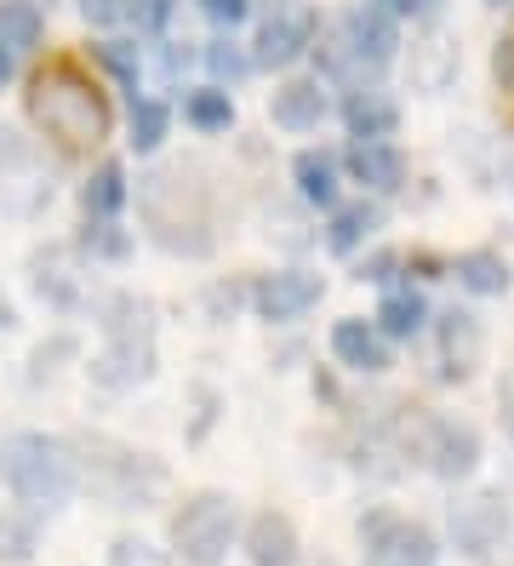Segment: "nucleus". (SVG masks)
<instances>
[{
  "mask_svg": "<svg viewBox=\"0 0 514 566\" xmlns=\"http://www.w3.org/2000/svg\"><path fill=\"white\" fill-rule=\"evenodd\" d=\"M23 109L63 155H92L97 144H109V132H115L109 92H103L97 75H86L75 57H52L46 70H34L29 92H23Z\"/></svg>",
  "mask_w": 514,
  "mask_h": 566,
  "instance_id": "1",
  "label": "nucleus"
},
{
  "mask_svg": "<svg viewBox=\"0 0 514 566\" xmlns=\"http://www.w3.org/2000/svg\"><path fill=\"white\" fill-rule=\"evenodd\" d=\"M137 207H144L149 241L166 247L171 258H206L218 247L212 235V195H206L195 166H160L137 189Z\"/></svg>",
  "mask_w": 514,
  "mask_h": 566,
  "instance_id": "2",
  "label": "nucleus"
},
{
  "mask_svg": "<svg viewBox=\"0 0 514 566\" xmlns=\"http://www.w3.org/2000/svg\"><path fill=\"white\" fill-rule=\"evenodd\" d=\"M0 481L34 510H57L81 486V463L69 441L41 436V429H18V436H0Z\"/></svg>",
  "mask_w": 514,
  "mask_h": 566,
  "instance_id": "3",
  "label": "nucleus"
},
{
  "mask_svg": "<svg viewBox=\"0 0 514 566\" xmlns=\"http://www.w3.org/2000/svg\"><path fill=\"white\" fill-rule=\"evenodd\" d=\"M69 447H75V463H81V486H92L109 510H149L166 492V463H155L149 452L120 447L109 436H86Z\"/></svg>",
  "mask_w": 514,
  "mask_h": 566,
  "instance_id": "4",
  "label": "nucleus"
},
{
  "mask_svg": "<svg viewBox=\"0 0 514 566\" xmlns=\"http://www.w3.org/2000/svg\"><path fill=\"white\" fill-rule=\"evenodd\" d=\"M109 349L92 360V378L103 389H132L155 373V326H149V310L137 297H115L109 304Z\"/></svg>",
  "mask_w": 514,
  "mask_h": 566,
  "instance_id": "5",
  "label": "nucleus"
},
{
  "mask_svg": "<svg viewBox=\"0 0 514 566\" xmlns=\"http://www.w3.org/2000/svg\"><path fill=\"white\" fill-rule=\"evenodd\" d=\"M234 544V497L229 492H195L189 504L171 515V549L183 566H218Z\"/></svg>",
  "mask_w": 514,
  "mask_h": 566,
  "instance_id": "6",
  "label": "nucleus"
},
{
  "mask_svg": "<svg viewBox=\"0 0 514 566\" xmlns=\"http://www.w3.org/2000/svg\"><path fill=\"white\" fill-rule=\"evenodd\" d=\"M46 201H52V172H46L41 149L23 132L0 126V212L34 218V212H46Z\"/></svg>",
  "mask_w": 514,
  "mask_h": 566,
  "instance_id": "7",
  "label": "nucleus"
},
{
  "mask_svg": "<svg viewBox=\"0 0 514 566\" xmlns=\"http://www.w3.org/2000/svg\"><path fill=\"white\" fill-rule=\"evenodd\" d=\"M332 35L343 41V52L355 57V70L360 75H384L395 52H400V23L384 12V7H371V0H355V7H343L332 18Z\"/></svg>",
  "mask_w": 514,
  "mask_h": 566,
  "instance_id": "8",
  "label": "nucleus"
},
{
  "mask_svg": "<svg viewBox=\"0 0 514 566\" xmlns=\"http://www.w3.org/2000/svg\"><path fill=\"white\" fill-rule=\"evenodd\" d=\"M360 544H366V560L371 566H434L440 549H434V532L406 521L395 510H371L360 521Z\"/></svg>",
  "mask_w": 514,
  "mask_h": 566,
  "instance_id": "9",
  "label": "nucleus"
},
{
  "mask_svg": "<svg viewBox=\"0 0 514 566\" xmlns=\"http://www.w3.org/2000/svg\"><path fill=\"white\" fill-rule=\"evenodd\" d=\"M315 29L321 18L286 0V7H274L263 23H258V41H252V70H292V63L315 46Z\"/></svg>",
  "mask_w": 514,
  "mask_h": 566,
  "instance_id": "10",
  "label": "nucleus"
},
{
  "mask_svg": "<svg viewBox=\"0 0 514 566\" xmlns=\"http://www.w3.org/2000/svg\"><path fill=\"white\" fill-rule=\"evenodd\" d=\"M321 292H326L321 275H308V270H274V275H263L252 286V310L269 326H292V321H303L308 310L321 304Z\"/></svg>",
  "mask_w": 514,
  "mask_h": 566,
  "instance_id": "11",
  "label": "nucleus"
},
{
  "mask_svg": "<svg viewBox=\"0 0 514 566\" xmlns=\"http://www.w3.org/2000/svg\"><path fill=\"white\" fill-rule=\"evenodd\" d=\"M508 532V515H503V492H474L463 504H452V538L469 560H486Z\"/></svg>",
  "mask_w": 514,
  "mask_h": 566,
  "instance_id": "12",
  "label": "nucleus"
},
{
  "mask_svg": "<svg viewBox=\"0 0 514 566\" xmlns=\"http://www.w3.org/2000/svg\"><path fill=\"white\" fill-rule=\"evenodd\" d=\"M343 172H349V184H366L371 195H400L406 189V155L395 138H355L343 149Z\"/></svg>",
  "mask_w": 514,
  "mask_h": 566,
  "instance_id": "13",
  "label": "nucleus"
},
{
  "mask_svg": "<svg viewBox=\"0 0 514 566\" xmlns=\"http://www.w3.org/2000/svg\"><path fill=\"white\" fill-rule=\"evenodd\" d=\"M434 338H440V378L445 384H463L480 373V355H486V332L469 310H445L434 321Z\"/></svg>",
  "mask_w": 514,
  "mask_h": 566,
  "instance_id": "14",
  "label": "nucleus"
},
{
  "mask_svg": "<svg viewBox=\"0 0 514 566\" xmlns=\"http://www.w3.org/2000/svg\"><path fill=\"white\" fill-rule=\"evenodd\" d=\"M326 115H332V97H326L321 75H292V81L274 86V97H269V120L281 132H315Z\"/></svg>",
  "mask_w": 514,
  "mask_h": 566,
  "instance_id": "15",
  "label": "nucleus"
},
{
  "mask_svg": "<svg viewBox=\"0 0 514 566\" xmlns=\"http://www.w3.org/2000/svg\"><path fill=\"white\" fill-rule=\"evenodd\" d=\"M332 360L349 366V373H389V338L377 332V321L366 315H343L332 326Z\"/></svg>",
  "mask_w": 514,
  "mask_h": 566,
  "instance_id": "16",
  "label": "nucleus"
},
{
  "mask_svg": "<svg viewBox=\"0 0 514 566\" xmlns=\"http://www.w3.org/2000/svg\"><path fill=\"white\" fill-rule=\"evenodd\" d=\"M423 463H429L440 481H469L474 463H480V429H474V423L440 418V423H434V441H429V452H423Z\"/></svg>",
  "mask_w": 514,
  "mask_h": 566,
  "instance_id": "17",
  "label": "nucleus"
},
{
  "mask_svg": "<svg viewBox=\"0 0 514 566\" xmlns=\"http://www.w3.org/2000/svg\"><path fill=\"white\" fill-rule=\"evenodd\" d=\"M292 184H297V201L332 212L343 201V155L337 149H297L292 155Z\"/></svg>",
  "mask_w": 514,
  "mask_h": 566,
  "instance_id": "18",
  "label": "nucleus"
},
{
  "mask_svg": "<svg viewBox=\"0 0 514 566\" xmlns=\"http://www.w3.org/2000/svg\"><path fill=\"white\" fill-rule=\"evenodd\" d=\"M337 115H343V126H349V138H395V126H400V104H395L384 86L343 92Z\"/></svg>",
  "mask_w": 514,
  "mask_h": 566,
  "instance_id": "19",
  "label": "nucleus"
},
{
  "mask_svg": "<svg viewBox=\"0 0 514 566\" xmlns=\"http://www.w3.org/2000/svg\"><path fill=\"white\" fill-rule=\"evenodd\" d=\"M246 560L252 566H297L303 560V544H297L292 515H281V510L252 515V526H246Z\"/></svg>",
  "mask_w": 514,
  "mask_h": 566,
  "instance_id": "20",
  "label": "nucleus"
},
{
  "mask_svg": "<svg viewBox=\"0 0 514 566\" xmlns=\"http://www.w3.org/2000/svg\"><path fill=\"white\" fill-rule=\"evenodd\" d=\"M377 229H384V207H377V201H337L326 212V252L355 258Z\"/></svg>",
  "mask_w": 514,
  "mask_h": 566,
  "instance_id": "21",
  "label": "nucleus"
},
{
  "mask_svg": "<svg viewBox=\"0 0 514 566\" xmlns=\"http://www.w3.org/2000/svg\"><path fill=\"white\" fill-rule=\"evenodd\" d=\"M377 332H384L389 344H411L418 332L429 326V304L418 286H384V304H377Z\"/></svg>",
  "mask_w": 514,
  "mask_h": 566,
  "instance_id": "22",
  "label": "nucleus"
},
{
  "mask_svg": "<svg viewBox=\"0 0 514 566\" xmlns=\"http://www.w3.org/2000/svg\"><path fill=\"white\" fill-rule=\"evenodd\" d=\"M126 201H132L126 166H120V160H97L92 178L81 184V212H86V218H120Z\"/></svg>",
  "mask_w": 514,
  "mask_h": 566,
  "instance_id": "23",
  "label": "nucleus"
},
{
  "mask_svg": "<svg viewBox=\"0 0 514 566\" xmlns=\"http://www.w3.org/2000/svg\"><path fill=\"white\" fill-rule=\"evenodd\" d=\"M41 41H46V12L34 0H0V46L12 57H29L41 52Z\"/></svg>",
  "mask_w": 514,
  "mask_h": 566,
  "instance_id": "24",
  "label": "nucleus"
},
{
  "mask_svg": "<svg viewBox=\"0 0 514 566\" xmlns=\"http://www.w3.org/2000/svg\"><path fill=\"white\" fill-rule=\"evenodd\" d=\"M452 275H458V286L474 292V297H503V292H508V258L492 252V247H474V252H458Z\"/></svg>",
  "mask_w": 514,
  "mask_h": 566,
  "instance_id": "25",
  "label": "nucleus"
},
{
  "mask_svg": "<svg viewBox=\"0 0 514 566\" xmlns=\"http://www.w3.org/2000/svg\"><path fill=\"white\" fill-rule=\"evenodd\" d=\"M183 120H189L195 132H206V138L229 132V126H234V97H229V86H195V92H183Z\"/></svg>",
  "mask_w": 514,
  "mask_h": 566,
  "instance_id": "26",
  "label": "nucleus"
},
{
  "mask_svg": "<svg viewBox=\"0 0 514 566\" xmlns=\"http://www.w3.org/2000/svg\"><path fill=\"white\" fill-rule=\"evenodd\" d=\"M166 132H171V104H160V97H132V149L137 155H155L166 144Z\"/></svg>",
  "mask_w": 514,
  "mask_h": 566,
  "instance_id": "27",
  "label": "nucleus"
},
{
  "mask_svg": "<svg viewBox=\"0 0 514 566\" xmlns=\"http://www.w3.org/2000/svg\"><path fill=\"white\" fill-rule=\"evenodd\" d=\"M81 252H92V258H126L132 252V235L115 223V218H86V235H81Z\"/></svg>",
  "mask_w": 514,
  "mask_h": 566,
  "instance_id": "28",
  "label": "nucleus"
},
{
  "mask_svg": "<svg viewBox=\"0 0 514 566\" xmlns=\"http://www.w3.org/2000/svg\"><path fill=\"white\" fill-rule=\"evenodd\" d=\"M178 0H120V18L137 29V35H166Z\"/></svg>",
  "mask_w": 514,
  "mask_h": 566,
  "instance_id": "29",
  "label": "nucleus"
},
{
  "mask_svg": "<svg viewBox=\"0 0 514 566\" xmlns=\"http://www.w3.org/2000/svg\"><path fill=\"white\" fill-rule=\"evenodd\" d=\"M200 57H206V70L218 75V86H223V81L234 86V81H246V75H252V52H240L234 41H212Z\"/></svg>",
  "mask_w": 514,
  "mask_h": 566,
  "instance_id": "30",
  "label": "nucleus"
},
{
  "mask_svg": "<svg viewBox=\"0 0 514 566\" xmlns=\"http://www.w3.org/2000/svg\"><path fill=\"white\" fill-rule=\"evenodd\" d=\"M34 555V521L0 510V560H29Z\"/></svg>",
  "mask_w": 514,
  "mask_h": 566,
  "instance_id": "31",
  "label": "nucleus"
},
{
  "mask_svg": "<svg viewBox=\"0 0 514 566\" xmlns=\"http://www.w3.org/2000/svg\"><path fill=\"white\" fill-rule=\"evenodd\" d=\"M92 52H97V63H103V70H109L120 86H137V46H132V41H97Z\"/></svg>",
  "mask_w": 514,
  "mask_h": 566,
  "instance_id": "32",
  "label": "nucleus"
},
{
  "mask_svg": "<svg viewBox=\"0 0 514 566\" xmlns=\"http://www.w3.org/2000/svg\"><path fill=\"white\" fill-rule=\"evenodd\" d=\"M109 566H171V555L155 549L149 538H132V532H126V538L109 544Z\"/></svg>",
  "mask_w": 514,
  "mask_h": 566,
  "instance_id": "33",
  "label": "nucleus"
},
{
  "mask_svg": "<svg viewBox=\"0 0 514 566\" xmlns=\"http://www.w3.org/2000/svg\"><path fill=\"white\" fill-rule=\"evenodd\" d=\"M400 252H371L360 270H355V281H371V286H395V270H400Z\"/></svg>",
  "mask_w": 514,
  "mask_h": 566,
  "instance_id": "34",
  "label": "nucleus"
},
{
  "mask_svg": "<svg viewBox=\"0 0 514 566\" xmlns=\"http://www.w3.org/2000/svg\"><path fill=\"white\" fill-rule=\"evenodd\" d=\"M200 12L212 18L218 29H240V23L252 18V0H200Z\"/></svg>",
  "mask_w": 514,
  "mask_h": 566,
  "instance_id": "35",
  "label": "nucleus"
},
{
  "mask_svg": "<svg viewBox=\"0 0 514 566\" xmlns=\"http://www.w3.org/2000/svg\"><path fill=\"white\" fill-rule=\"evenodd\" d=\"M81 7V18L92 23V29H109L115 18H120V0H75Z\"/></svg>",
  "mask_w": 514,
  "mask_h": 566,
  "instance_id": "36",
  "label": "nucleus"
},
{
  "mask_svg": "<svg viewBox=\"0 0 514 566\" xmlns=\"http://www.w3.org/2000/svg\"><path fill=\"white\" fill-rule=\"evenodd\" d=\"M371 7H384L395 23H406V18H429V12H434V0H371Z\"/></svg>",
  "mask_w": 514,
  "mask_h": 566,
  "instance_id": "37",
  "label": "nucleus"
},
{
  "mask_svg": "<svg viewBox=\"0 0 514 566\" xmlns=\"http://www.w3.org/2000/svg\"><path fill=\"white\" fill-rule=\"evenodd\" d=\"M497 81H503V86H514V41H503V46H497Z\"/></svg>",
  "mask_w": 514,
  "mask_h": 566,
  "instance_id": "38",
  "label": "nucleus"
},
{
  "mask_svg": "<svg viewBox=\"0 0 514 566\" xmlns=\"http://www.w3.org/2000/svg\"><path fill=\"white\" fill-rule=\"evenodd\" d=\"M12 75H18V57H12V52H7V46H0V86H7V81H12Z\"/></svg>",
  "mask_w": 514,
  "mask_h": 566,
  "instance_id": "39",
  "label": "nucleus"
}]
</instances>
